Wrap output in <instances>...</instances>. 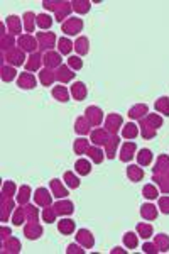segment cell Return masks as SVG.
<instances>
[{
	"instance_id": "6da1fadb",
	"label": "cell",
	"mask_w": 169,
	"mask_h": 254,
	"mask_svg": "<svg viewBox=\"0 0 169 254\" xmlns=\"http://www.w3.org/2000/svg\"><path fill=\"white\" fill-rule=\"evenodd\" d=\"M78 171L80 173H90V164H86V161H78Z\"/></svg>"
}]
</instances>
